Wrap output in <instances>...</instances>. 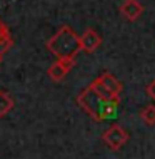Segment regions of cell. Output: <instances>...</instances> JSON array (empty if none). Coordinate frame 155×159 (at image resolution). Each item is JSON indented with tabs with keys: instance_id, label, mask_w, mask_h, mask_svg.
Returning <instances> with one entry per match:
<instances>
[{
	"instance_id": "6da1fadb",
	"label": "cell",
	"mask_w": 155,
	"mask_h": 159,
	"mask_svg": "<svg viewBox=\"0 0 155 159\" xmlns=\"http://www.w3.org/2000/svg\"><path fill=\"white\" fill-rule=\"evenodd\" d=\"M75 101L95 122H103L105 119L112 117L114 112L117 111L118 104H120V102H112V101L103 99L102 96H98L90 85L85 87L84 91L77 96Z\"/></svg>"
},
{
	"instance_id": "7a4b0ae2",
	"label": "cell",
	"mask_w": 155,
	"mask_h": 159,
	"mask_svg": "<svg viewBox=\"0 0 155 159\" xmlns=\"http://www.w3.org/2000/svg\"><path fill=\"white\" fill-rule=\"evenodd\" d=\"M45 47L57 59H75L77 54L82 50L80 35H77L72 27L63 25V27L58 29V32L54 37H50L47 40Z\"/></svg>"
},
{
	"instance_id": "3957f363",
	"label": "cell",
	"mask_w": 155,
	"mask_h": 159,
	"mask_svg": "<svg viewBox=\"0 0 155 159\" xmlns=\"http://www.w3.org/2000/svg\"><path fill=\"white\" fill-rule=\"evenodd\" d=\"M128 132L118 124H112V126L107 129L102 134V141L107 144V148L112 149V151H118L123 146L128 143Z\"/></svg>"
},
{
	"instance_id": "277c9868",
	"label": "cell",
	"mask_w": 155,
	"mask_h": 159,
	"mask_svg": "<svg viewBox=\"0 0 155 159\" xmlns=\"http://www.w3.org/2000/svg\"><path fill=\"white\" fill-rule=\"evenodd\" d=\"M74 66H75V59H57V62H54L49 67L47 75L52 82H60L74 69Z\"/></svg>"
},
{
	"instance_id": "5b68a950",
	"label": "cell",
	"mask_w": 155,
	"mask_h": 159,
	"mask_svg": "<svg viewBox=\"0 0 155 159\" xmlns=\"http://www.w3.org/2000/svg\"><path fill=\"white\" fill-rule=\"evenodd\" d=\"M100 44H102V37L98 35L93 29H87L80 37V47H82V50L87 52V54L95 52L98 47H100Z\"/></svg>"
},
{
	"instance_id": "8992f818",
	"label": "cell",
	"mask_w": 155,
	"mask_h": 159,
	"mask_svg": "<svg viewBox=\"0 0 155 159\" xmlns=\"http://www.w3.org/2000/svg\"><path fill=\"white\" fill-rule=\"evenodd\" d=\"M120 14L125 17L127 20L135 22L144 14V5H142L139 0H123V3L120 5Z\"/></svg>"
},
{
	"instance_id": "52a82bcc",
	"label": "cell",
	"mask_w": 155,
	"mask_h": 159,
	"mask_svg": "<svg viewBox=\"0 0 155 159\" xmlns=\"http://www.w3.org/2000/svg\"><path fill=\"white\" fill-rule=\"evenodd\" d=\"M97 79L100 80V82L103 84V87L109 89L114 96L120 97V94H122V91H123V85L114 74H110V72H103V74L100 77H97Z\"/></svg>"
},
{
	"instance_id": "ba28073f",
	"label": "cell",
	"mask_w": 155,
	"mask_h": 159,
	"mask_svg": "<svg viewBox=\"0 0 155 159\" xmlns=\"http://www.w3.org/2000/svg\"><path fill=\"white\" fill-rule=\"evenodd\" d=\"M14 109V99L7 91H0V117L5 116Z\"/></svg>"
},
{
	"instance_id": "9c48e42d",
	"label": "cell",
	"mask_w": 155,
	"mask_h": 159,
	"mask_svg": "<svg viewBox=\"0 0 155 159\" xmlns=\"http://www.w3.org/2000/svg\"><path fill=\"white\" fill-rule=\"evenodd\" d=\"M90 87H92L93 91H95V92L98 94V96H102L103 99H107V101H112V102H120V97L114 96V94H112V92L109 91V89H105V87H103V84H102L98 79L93 80V82L90 84Z\"/></svg>"
},
{
	"instance_id": "30bf717a",
	"label": "cell",
	"mask_w": 155,
	"mask_h": 159,
	"mask_svg": "<svg viewBox=\"0 0 155 159\" xmlns=\"http://www.w3.org/2000/svg\"><path fill=\"white\" fill-rule=\"evenodd\" d=\"M140 119L145 126H155V106L153 104H149L145 106L144 109L140 111Z\"/></svg>"
},
{
	"instance_id": "8fae6325",
	"label": "cell",
	"mask_w": 155,
	"mask_h": 159,
	"mask_svg": "<svg viewBox=\"0 0 155 159\" xmlns=\"http://www.w3.org/2000/svg\"><path fill=\"white\" fill-rule=\"evenodd\" d=\"M12 44H14V40H12L10 30H8V27L5 25V27L0 30V54H5L12 47Z\"/></svg>"
},
{
	"instance_id": "7c38bea8",
	"label": "cell",
	"mask_w": 155,
	"mask_h": 159,
	"mask_svg": "<svg viewBox=\"0 0 155 159\" xmlns=\"http://www.w3.org/2000/svg\"><path fill=\"white\" fill-rule=\"evenodd\" d=\"M145 91H147V94H149V96L155 101V79H153L152 82H150V84L147 85V89H145Z\"/></svg>"
},
{
	"instance_id": "4fadbf2b",
	"label": "cell",
	"mask_w": 155,
	"mask_h": 159,
	"mask_svg": "<svg viewBox=\"0 0 155 159\" xmlns=\"http://www.w3.org/2000/svg\"><path fill=\"white\" fill-rule=\"evenodd\" d=\"M3 27H5V24H3V22H2V20H0V30H2V29H3Z\"/></svg>"
},
{
	"instance_id": "5bb4252c",
	"label": "cell",
	"mask_w": 155,
	"mask_h": 159,
	"mask_svg": "<svg viewBox=\"0 0 155 159\" xmlns=\"http://www.w3.org/2000/svg\"><path fill=\"white\" fill-rule=\"evenodd\" d=\"M2 59H3V57H2V54H0V64H2Z\"/></svg>"
}]
</instances>
